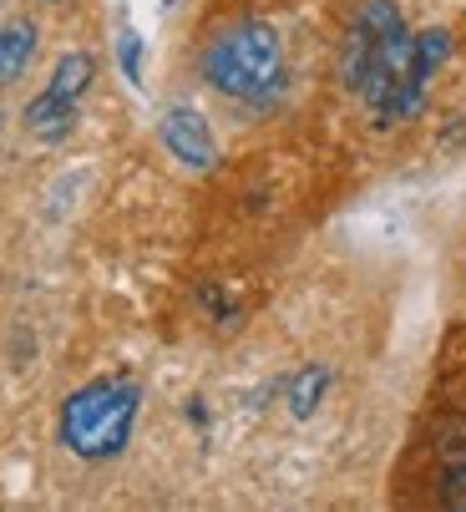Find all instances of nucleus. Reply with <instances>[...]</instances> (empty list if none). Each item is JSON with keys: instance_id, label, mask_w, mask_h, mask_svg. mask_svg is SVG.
<instances>
[{"instance_id": "f257e3e1", "label": "nucleus", "mask_w": 466, "mask_h": 512, "mask_svg": "<svg viewBox=\"0 0 466 512\" xmlns=\"http://www.w3.org/2000/svg\"><path fill=\"white\" fill-rule=\"evenodd\" d=\"M411 41H416V31L406 26L396 0H365L350 16V31L340 46V82L350 97H360L370 107V117L385 107V97L406 77Z\"/></svg>"}, {"instance_id": "f03ea898", "label": "nucleus", "mask_w": 466, "mask_h": 512, "mask_svg": "<svg viewBox=\"0 0 466 512\" xmlns=\"http://www.w3.org/2000/svg\"><path fill=\"white\" fill-rule=\"evenodd\" d=\"M137 411H142V386L132 376H97V381L76 386L61 401L56 436H61V447L71 457H82V462H112L132 442Z\"/></svg>"}, {"instance_id": "7ed1b4c3", "label": "nucleus", "mask_w": 466, "mask_h": 512, "mask_svg": "<svg viewBox=\"0 0 466 512\" xmlns=\"http://www.w3.org/2000/svg\"><path fill=\"white\" fill-rule=\"evenodd\" d=\"M203 82L244 107H264L284 92V41L269 21H239L203 46Z\"/></svg>"}, {"instance_id": "20e7f679", "label": "nucleus", "mask_w": 466, "mask_h": 512, "mask_svg": "<svg viewBox=\"0 0 466 512\" xmlns=\"http://www.w3.org/2000/svg\"><path fill=\"white\" fill-rule=\"evenodd\" d=\"M92 82H97V61H92L87 51H66V56L56 61V71H51V82H46V87L31 97V107H26V132L41 137V142L71 137L76 112H82V97L92 92Z\"/></svg>"}, {"instance_id": "39448f33", "label": "nucleus", "mask_w": 466, "mask_h": 512, "mask_svg": "<svg viewBox=\"0 0 466 512\" xmlns=\"http://www.w3.org/2000/svg\"><path fill=\"white\" fill-rule=\"evenodd\" d=\"M446 56H451V31H446V26L421 31V36L411 41L406 77L396 82V92L385 97V107L375 112V127H401V122H411V117L426 107V92H431V82H436V71L446 66Z\"/></svg>"}, {"instance_id": "423d86ee", "label": "nucleus", "mask_w": 466, "mask_h": 512, "mask_svg": "<svg viewBox=\"0 0 466 512\" xmlns=\"http://www.w3.org/2000/svg\"><path fill=\"white\" fill-rule=\"evenodd\" d=\"M158 137H163V148L193 173H208L218 163V137H213V127L198 107H168L163 122H158Z\"/></svg>"}, {"instance_id": "0eeeda50", "label": "nucleus", "mask_w": 466, "mask_h": 512, "mask_svg": "<svg viewBox=\"0 0 466 512\" xmlns=\"http://www.w3.org/2000/svg\"><path fill=\"white\" fill-rule=\"evenodd\" d=\"M36 56V26L31 21H6L0 26V87H11Z\"/></svg>"}, {"instance_id": "6e6552de", "label": "nucleus", "mask_w": 466, "mask_h": 512, "mask_svg": "<svg viewBox=\"0 0 466 512\" xmlns=\"http://www.w3.org/2000/svg\"><path fill=\"white\" fill-rule=\"evenodd\" d=\"M325 391H330V371H325V365H304V371L289 381V411L294 416H315Z\"/></svg>"}, {"instance_id": "1a4fd4ad", "label": "nucleus", "mask_w": 466, "mask_h": 512, "mask_svg": "<svg viewBox=\"0 0 466 512\" xmlns=\"http://www.w3.org/2000/svg\"><path fill=\"white\" fill-rule=\"evenodd\" d=\"M436 502H441V507L466 512V457L441 462V477H436Z\"/></svg>"}, {"instance_id": "9d476101", "label": "nucleus", "mask_w": 466, "mask_h": 512, "mask_svg": "<svg viewBox=\"0 0 466 512\" xmlns=\"http://www.w3.org/2000/svg\"><path fill=\"white\" fill-rule=\"evenodd\" d=\"M117 66H122L127 87H142V36H137L132 26L117 31Z\"/></svg>"}]
</instances>
